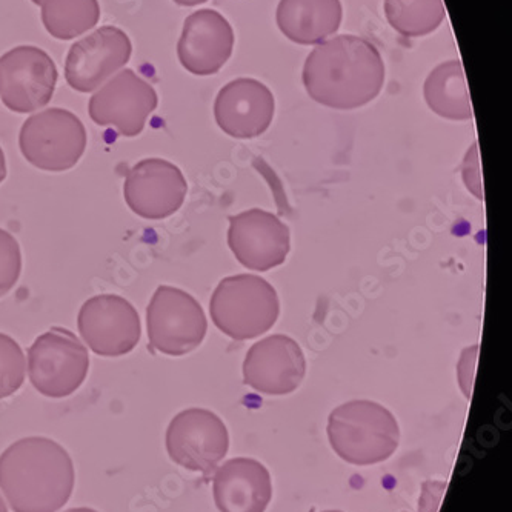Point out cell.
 I'll list each match as a JSON object with an SVG mask.
<instances>
[{
	"label": "cell",
	"instance_id": "obj_16",
	"mask_svg": "<svg viewBox=\"0 0 512 512\" xmlns=\"http://www.w3.org/2000/svg\"><path fill=\"white\" fill-rule=\"evenodd\" d=\"M276 102L270 88L256 79L233 80L219 91L214 116L223 133L253 139L270 128Z\"/></svg>",
	"mask_w": 512,
	"mask_h": 512
},
{
	"label": "cell",
	"instance_id": "obj_26",
	"mask_svg": "<svg viewBox=\"0 0 512 512\" xmlns=\"http://www.w3.org/2000/svg\"><path fill=\"white\" fill-rule=\"evenodd\" d=\"M5 177H7V160H5L4 150L0 148V183L4 182Z\"/></svg>",
	"mask_w": 512,
	"mask_h": 512
},
{
	"label": "cell",
	"instance_id": "obj_4",
	"mask_svg": "<svg viewBox=\"0 0 512 512\" xmlns=\"http://www.w3.org/2000/svg\"><path fill=\"white\" fill-rule=\"evenodd\" d=\"M214 325L234 340L256 339L279 319L280 302L273 285L253 274L227 277L210 302Z\"/></svg>",
	"mask_w": 512,
	"mask_h": 512
},
{
	"label": "cell",
	"instance_id": "obj_9",
	"mask_svg": "<svg viewBox=\"0 0 512 512\" xmlns=\"http://www.w3.org/2000/svg\"><path fill=\"white\" fill-rule=\"evenodd\" d=\"M230 448L225 423L208 409H185L171 420L167 449L171 460L196 473H213Z\"/></svg>",
	"mask_w": 512,
	"mask_h": 512
},
{
	"label": "cell",
	"instance_id": "obj_8",
	"mask_svg": "<svg viewBox=\"0 0 512 512\" xmlns=\"http://www.w3.org/2000/svg\"><path fill=\"white\" fill-rule=\"evenodd\" d=\"M57 85V68L50 54L22 45L0 57V99L14 113L47 107Z\"/></svg>",
	"mask_w": 512,
	"mask_h": 512
},
{
	"label": "cell",
	"instance_id": "obj_20",
	"mask_svg": "<svg viewBox=\"0 0 512 512\" xmlns=\"http://www.w3.org/2000/svg\"><path fill=\"white\" fill-rule=\"evenodd\" d=\"M426 104L449 120L473 119V107L460 60H449L434 68L425 82Z\"/></svg>",
	"mask_w": 512,
	"mask_h": 512
},
{
	"label": "cell",
	"instance_id": "obj_28",
	"mask_svg": "<svg viewBox=\"0 0 512 512\" xmlns=\"http://www.w3.org/2000/svg\"><path fill=\"white\" fill-rule=\"evenodd\" d=\"M65 512H97L94 511V509L90 508H74V509H68V511Z\"/></svg>",
	"mask_w": 512,
	"mask_h": 512
},
{
	"label": "cell",
	"instance_id": "obj_7",
	"mask_svg": "<svg viewBox=\"0 0 512 512\" xmlns=\"http://www.w3.org/2000/svg\"><path fill=\"white\" fill-rule=\"evenodd\" d=\"M151 350L180 357L196 350L208 330L202 306L191 294L159 286L147 310Z\"/></svg>",
	"mask_w": 512,
	"mask_h": 512
},
{
	"label": "cell",
	"instance_id": "obj_15",
	"mask_svg": "<svg viewBox=\"0 0 512 512\" xmlns=\"http://www.w3.org/2000/svg\"><path fill=\"white\" fill-rule=\"evenodd\" d=\"M306 360L296 340L282 334L254 343L243 362V379L257 393L285 396L305 379Z\"/></svg>",
	"mask_w": 512,
	"mask_h": 512
},
{
	"label": "cell",
	"instance_id": "obj_3",
	"mask_svg": "<svg viewBox=\"0 0 512 512\" xmlns=\"http://www.w3.org/2000/svg\"><path fill=\"white\" fill-rule=\"evenodd\" d=\"M328 439L337 456L351 465L385 462L396 453L400 429L388 409L370 400H353L334 409Z\"/></svg>",
	"mask_w": 512,
	"mask_h": 512
},
{
	"label": "cell",
	"instance_id": "obj_1",
	"mask_svg": "<svg viewBox=\"0 0 512 512\" xmlns=\"http://www.w3.org/2000/svg\"><path fill=\"white\" fill-rule=\"evenodd\" d=\"M385 64L379 50L363 37L345 34L317 45L303 67L311 99L334 110H356L379 96Z\"/></svg>",
	"mask_w": 512,
	"mask_h": 512
},
{
	"label": "cell",
	"instance_id": "obj_14",
	"mask_svg": "<svg viewBox=\"0 0 512 512\" xmlns=\"http://www.w3.org/2000/svg\"><path fill=\"white\" fill-rule=\"evenodd\" d=\"M228 245L236 259L248 270H273L290 253V228L268 211H245L230 217Z\"/></svg>",
	"mask_w": 512,
	"mask_h": 512
},
{
	"label": "cell",
	"instance_id": "obj_24",
	"mask_svg": "<svg viewBox=\"0 0 512 512\" xmlns=\"http://www.w3.org/2000/svg\"><path fill=\"white\" fill-rule=\"evenodd\" d=\"M22 271V254L14 236L0 228V297L16 286Z\"/></svg>",
	"mask_w": 512,
	"mask_h": 512
},
{
	"label": "cell",
	"instance_id": "obj_30",
	"mask_svg": "<svg viewBox=\"0 0 512 512\" xmlns=\"http://www.w3.org/2000/svg\"><path fill=\"white\" fill-rule=\"evenodd\" d=\"M31 2H33V4L40 5V2H42V0H31Z\"/></svg>",
	"mask_w": 512,
	"mask_h": 512
},
{
	"label": "cell",
	"instance_id": "obj_12",
	"mask_svg": "<svg viewBox=\"0 0 512 512\" xmlns=\"http://www.w3.org/2000/svg\"><path fill=\"white\" fill-rule=\"evenodd\" d=\"M133 53L130 37L116 27H102L77 40L65 60V79L79 93H93L124 70Z\"/></svg>",
	"mask_w": 512,
	"mask_h": 512
},
{
	"label": "cell",
	"instance_id": "obj_21",
	"mask_svg": "<svg viewBox=\"0 0 512 512\" xmlns=\"http://www.w3.org/2000/svg\"><path fill=\"white\" fill-rule=\"evenodd\" d=\"M45 30L57 40H71L93 30L100 20L97 0H42Z\"/></svg>",
	"mask_w": 512,
	"mask_h": 512
},
{
	"label": "cell",
	"instance_id": "obj_11",
	"mask_svg": "<svg viewBox=\"0 0 512 512\" xmlns=\"http://www.w3.org/2000/svg\"><path fill=\"white\" fill-rule=\"evenodd\" d=\"M77 326L91 350L104 357L131 353L142 336L136 308L124 297L114 294L88 299L80 308Z\"/></svg>",
	"mask_w": 512,
	"mask_h": 512
},
{
	"label": "cell",
	"instance_id": "obj_2",
	"mask_svg": "<svg viewBox=\"0 0 512 512\" xmlns=\"http://www.w3.org/2000/svg\"><path fill=\"white\" fill-rule=\"evenodd\" d=\"M73 460L47 437L14 442L0 456V489L14 512H56L73 494Z\"/></svg>",
	"mask_w": 512,
	"mask_h": 512
},
{
	"label": "cell",
	"instance_id": "obj_19",
	"mask_svg": "<svg viewBox=\"0 0 512 512\" xmlns=\"http://www.w3.org/2000/svg\"><path fill=\"white\" fill-rule=\"evenodd\" d=\"M277 25L288 39L316 45L337 33L342 24L340 0H280Z\"/></svg>",
	"mask_w": 512,
	"mask_h": 512
},
{
	"label": "cell",
	"instance_id": "obj_6",
	"mask_svg": "<svg viewBox=\"0 0 512 512\" xmlns=\"http://www.w3.org/2000/svg\"><path fill=\"white\" fill-rule=\"evenodd\" d=\"M90 370L87 346L67 328L54 326L28 350V376L34 388L51 399L76 393Z\"/></svg>",
	"mask_w": 512,
	"mask_h": 512
},
{
	"label": "cell",
	"instance_id": "obj_31",
	"mask_svg": "<svg viewBox=\"0 0 512 512\" xmlns=\"http://www.w3.org/2000/svg\"><path fill=\"white\" fill-rule=\"evenodd\" d=\"M323 512H342V511H323Z\"/></svg>",
	"mask_w": 512,
	"mask_h": 512
},
{
	"label": "cell",
	"instance_id": "obj_23",
	"mask_svg": "<svg viewBox=\"0 0 512 512\" xmlns=\"http://www.w3.org/2000/svg\"><path fill=\"white\" fill-rule=\"evenodd\" d=\"M27 359L13 337L0 333V399H7L24 385Z\"/></svg>",
	"mask_w": 512,
	"mask_h": 512
},
{
	"label": "cell",
	"instance_id": "obj_5",
	"mask_svg": "<svg viewBox=\"0 0 512 512\" xmlns=\"http://www.w3.org/2000/svg\"><path fill=\"white\" fill-rule=\"evenodd\" d=\"M19 147L33 167L62 173L84 156L87 130L71 111L50 108L28 117L20 128Z\"/></svg>",
	"mask_w": 512,
	"mask_h": 512
},
{
	"label": "cell",
	"instance_id": "obj_18",
	"mask_svg": "<svg viewBox=\"0 0 512 512\" xmlns=\"http://www.w3.org/2000/svg\"><path fill=\"white\" fill-rule=\"evenodd\" d=\"M213 493L220 512H265L273 497L270 471L254 459L228 460L217 469Z\"/></svg>",
	"mask_w": 512,
	"mask_h": 512
},
{
	"label": "cell",
	"instance_id": "obj_29",
	"mask_svg": "<svg viewBox=\"0 0 512 512\" xmlns=\"http://www.w3.org/2000/svg\"><path fill=\"white\" fill-rule=\"evenodd\" d=\"M0 512H8L7 505H5L4 500H2V496H0Z\"/></svg>",
	"mask_w": 512,
	"mask_h": 512
},
{
	"label": "cell",
	"instance_id": "obj_10",
	"mask_svg": "<svg viewBox=\"0 0 512 512\" xmlns=\"http://www.w3.org/2000/svg\"><path fill=\"white\" fill-rule=\"evenodd\" d=\"M157 105L159 97L153 85L133 70H122L94 93L88 111L94 124L114 127L120 136L136 137Z\"/></svg>",
	"mask_w": 512,
	"mask_h": 512
},
{
	"label": "cell",
	"instance_id": "obj_25",
	"mask_svg": "<svg viewBox=\"0 0 512 512\" xmlns=\"http://www.w3.org/2000/svg\"><path fill=\"white\" fill-rule=\"evenodd\" d=\"M446 483L428 480L423 483L422 496L419 500V512H439L440 503L445 496Z\"/></svg>",
	"mask_w": 512,
	"mask_h": 512
},
{
	"label": "cell",
	"instance_id": "obj_13",
	"mask_svg": "<svg viewBox=\"0 0 512 512\" xmlns=\"http://www.w3.org/2000/svg\"><path fill=\"white\" fill-rule=\"evenodd\" d=\"M188 183L179 167L168 160L143 159L131 167L124 183L130 210L147 220H162L180 210Z\"/></svg>",
	"mask_w": 512,
	"mask_h": 512
},
{
	"label": "cell",
	"instance_id": "obj_17",
	"mask_svg": "<svg viewBox=\"0 0 512 512\" xmlns=\"http://www.w3.org/2000/svg\"><path fill=\"white\" fill-rule=\"evenodd\" d=\"M234 31L222 14L200 10L187 17L177 44V56L194 76H211L227 64L233 54Z\"/></svg>",
	"mask_w": 512,
	"mask_h": 512
},
{
	"label": "cell",
	"instance_id": "obj_27",
	"mask_svg": "<svg viewBox=\"0 0 512 512\" xmlns=\"http://www.w3.org/2000/svg\"><path fill=\"white\" fill-rule=\"evenodd\" d=\"M174 2L182 7H196V5L205 4L208 0H174Z\"/></svg>",
	"mask_w": 512,
	"mask_h": 512
},
{
	"label": "cell",
	"instance_id": "obj_22",
	"mask_svg": "<svg viewBox=\"0 0 512 512\" xmlns=\"http://www.w3.org/2000/svg\"><path fill=\"white\" fill-rule=\"evenodd\" d=\"M389 25L405 37L433 33L445 19L442 0H385Z\"/></svg>",
	"mask_w": 512,
	"mask_h": 512
}]
</instances>
